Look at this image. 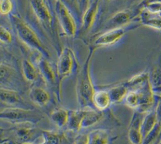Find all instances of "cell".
<instances>
[{
    "instance_id": "cell-15",
    "label": "cell",
    "mask_w": 161,
    "mask_h": 144,
    "mask_svg": "<svg viewBox=\"0 0 161 144\" xmlns=\"http://www.w3.org/2000/svg\"><path fill=\"white\" fill-rule=\"evenodd\" d=\"M149 80L155 96L161 97V52L149 74Z\"/></svg>"
},
{
    "instance_id": "cell-1",
    "label": "cell",
    "mask_w": 161,
    "mask_h": 144,
    "mask_svg": "<svg viewBox=\"0 0 161 144\" xmlns=\"http://www.w3.org/2000/svg\"><path fill=\"white\" fill-rule=\"evenodd\" d=\"M154 97L148 75L132 84L124 100L126 105L134 111L146 113L151 110Z\"/></svg>"
},
{
    "instance_id": "cell-37",
    "label": "cell",
    "mask_w": 161,
    "mask_h": 144,
    "mask_svg": "<svg viewBox=\"0 0 161 144\" xmlns=\"http://www.w3.org/2000/svg\"><path fill=\"white\" fill-rule=\"evenodd\" d=\"M61 1H62V0H61Z\"/></svg>"
},
{
    "instance_id": "cell-3",
    "label": "cell",
    "mask_w": 161,
    "mask_h": 144,
    "mask_svg": "<svg viewBox=\"0 0 161 144\" xmlns=\"http://www.w3.org/2000/svg\"><path fill=\"white\" fill-rule=\"evenodd\" d=\"M10 20L17 37L24 45L45 58L49 57L48 52L37 34L25 20L16 14H11Z\"/></svg>"
},
{
    "instance_id": "cell-29",
    "label": "cell",
    "mask_w": 161,
    "mask_h": 144,
    "mask_svg": "<svg viewBox=\"0 0 161 144\" xmlns=\"http://www.w3.org/2000/svg\"><path fill=\"white\" fill-rule=\"evenodd\" d=\"M12 35L10 31L4 26L0 25V42L5 44L11 43Z\"/></svg>"
},
{
    "instance_id": "cell-4",
    "label": "cell",
    "mask_w": 161,
    "mask_h": 144,
    "mask_svg": "<svg viewBox=\"0 0 161 144\" xmlns=\"http://www.w3.org/2000/svg\"><path fill=\"white\" fill-rule=\"evenodd\" d=\"M43 118V115L41 112L26 108L9 107L0 111V119L14 122L15 124H35Z\"/></svg>"
},
{
    "instance_id": "cell-26",
    "label": "cell",
    "mask_w": 161,
    "mask_h": 144,
    "mask_svg": "<svg viewBox=\"0 0 161 144\" xmlns=\"http://www.w3.org/2000/svg\"><path fill=\"white\" fill-rule=\"evenodd\" d=\"M89 144H108L109 142V135L105 129H96L89 133Z\"/></svg>"
},
{
    "instance_id": "cell-34",
    "label": "cell",
    "mask_w": 161,
    "mask_h": 144,
    "mask_svg": "<svg viewBox=\"0 0 161 144\" xmlns=\"http://www.w3.org/2000/svg\"><path fill=\"white\" fill-rule=\"evenodd\" d=\"M157 144H161V141H159V142H158Z\"/></svg>"
},
{
    "instance_id": "cell-13",
    "label": "cell",
    "mask_w": 161,
    "mask_h": 144,
    "mask_svg": "<svg viewBox=\"0 0 161 144\" xmlns=\"http://www.w3.org/2000/svg\"><path fill=\"white\" fill-rule=\"evenodd\" d=\"M0 102L9 107H26L23 98L17 91L1 87H0Z\"/></svg>"
},
{
    "instance_id": "cell-25",
    "label": "cell",
    "mask_w": 161,
    "mask_h": 144,
    "mask_svg": "<svg viewBox=\"0 0 161 144\" xmlns=\"http://www.w3.org/2000/svg\"><path fill=\"white\" fill-rule=\"evenodd\" d=\"M108 91L111 104H115L125 99L129 91V89L125 84H122L110 88Z\"/></svg>"
},
{
    "instance_id": "cell-28",
    "label": "cell",
    "mask_w": 161,
    "mask_h": 144,
    "mask_svg": "<svg viewBox=\"0 0 161 144\" xmlns=\"http://www.w3.org/2000/svg\"><path fill=\"white\" fill-rule=\"evenodd\" d=\"M161 131V123L157 121V123L155 128L148 134V135L143 140L142 144H152L158 140Z\"/></svg>"
},
{
    "instance_id": "cell-9",
    "label": "cell",
    "mask_w": 161,
    "mask_h": 144,
    "mask_svg": "<svg viewBox=\"0 0 161 144\" xmlns=\"http://www.w3.org/2000/svg\"><path fill=\"white\" fill-rule=\"evenodd\" d=\"M141 10L136 7L134 9H125L116 12L113 14L105 23L103 31L124 26L136 19Z\"/></svg>"
},
{
    "instance_id": "cell-11",
    "label": "cell",
    "mask_w": 161,
    "mask_h": 144,
    "mask_svg": "<svg viewBox=\"0 0 161 144\" xmlns=\"http://www.w3.org/2000/svg\"><path fill=\"white\" fill-rule=\"evenodd\" d=\"M145 114L138 111H134L133 113L128 130V138L131 144L142 143L143 136L141 125Z\"/></svg>"
},
{
    "instance_id": "cell-30",
    "label": "cell",
    "mask_w": 161,
    "mask_h": 144,
    "mask_svg": "<svg viewBox=\"0 0 161 144\" xmlns=\"http://www.w3.org/2000/svg\"><path fill=\"white\" fill-rule=\"evenodd\" d=\"M11 0H0V14L2 15L9 14L13 9Z\"/></svg>"
},
{
    "instance_id": "cell-35",
    "label": "cell",
    "mask_w": 161,
    "mask_h": 144,
    "mask_svg": "<svg viewBox=\"0 0 161 144\" xmlns=\"http://www.w3.org/2000/svg\"><path fill=\"white\" fill-rule=\"evenodd\" d=\"M105 1H111V0H105Z\"/></svg>"
},
{
    "instance_id": "cell-33",
    "label": "cell",
    "mask_w": 161,
    "mask_h": 144,
    "mask_svg": "<svg viewBox=\"0 0 161 144\" xmlns=\"http://www.w3.org/2000/svg\"><path fill=\"white\" fill-rule=\"evenodd\" d=\"M152 2H161V0H142V1H140V3L137 5V7L140 8L145 4Z\"/></svg>"
},
{
    "instance_id": "cell-27",
    "label": "cell",
    "mask_w": 161,
    "mask_h": 144,
    "mask_svg": "<svg viewBox=\"0 0 161 144\" xmlns=\"http://www.w3.org/2000/svg\"><path fill=\"white\" fill-rule=\"evenodd\" d=\"M41 138L42 141L39 144H60V136L55 131L42 130Z\"/></svg>"
},
{
    "instance_id": "cell-5",
    "label": "cell",
    "mask_w": 161,
    "mask_h": 144,
    "mask_svg": "<svg viewBox=\"0 0 161 144\" xmlns=\"http://www.w3.org/2000/svg\"><path fill=\"white\" fill-rule=\"evenodd\" d=\"M76 57L74 51L68 47H65L61 51L57 64V92L60 97L62 80L69 77L76 66Z\"/></svg>"
},
{
    "instance_id": "cell-16",
    "label": "cell",
    "mask_w": 161,
    "mask_h": 144,
    "mask_svg": "<svg viewBox=\"0 0 161 144\" xmlns=\"http://www.w3.org/2000/svg\"><path fill=\"white\" fill-rule=\"evenodd\" d=\"M99 9V0H95L90 3L88 8L82 15V29L88 31L93 25Z\"/></svg>"
},
{
    "instance_id": "cell-12",
    "label": "cell",
    "mask_w": 161,
    "mask_h": 144,
    "mask_svg": "<svg viewBox=\"0 0 161 144\" xmlns=\"http://www.w3.org/2000/svg\"><path fill=\"white\" fill-rule=\"evenodd\" d=\"M36 65L38 70L44 82L48 86H54L57 84V79L53 69L47 58L40 55L36 58Z\"/></svg>"
},
{
    "instance_id": "cell-23",
    "label": "cell",
    "mask_w": 161,
    "mask_h": 144,
    "mask_svg": "<svg viewBox=\"0 0 161 144\" xmlns=\"http://www.w3.org/2000/svg\"><path fill=\"white\" fill-rule=\"evenodd\" d=\"M22 74L25 79L28 82H33L38 78V70L33 64L28 59H23L21 63Z\"/></svg>"
},
{
    "instance_id": "cell-20",
    "label": "cell",
    "mask_w": 161,
    "mask_h": 144,
    "mask_svg": "<svg viewBox=\"0 0 161 144\" xmlns=\"http://www.w3.org/2000/svg\"><path fill=\"white\" fill-rule=\"evenodd\" d=\"M93 107L101 111L108 109L111 104V99L108 91L98 90L96 91L92 99Z\"/></svg>"
},
{
    "instance_id": "cell-17",
    "label": "cell",
    "mask_w": 161,
    "mask_h": 144,
    "mask_svg": "<svg viewBox=\"0 0 161 144\" xmlns=\"http://www.w3.org/2000/svg\"><path fill=\"white\" fill-rule=\"evenodd\" d=\"M28 95L31 102L40 107L46 106L50 98L47 91L39 86H33L30 89Z\"/></svg>"
},
{
    "instance_id": "cell-22",
    "label": "cell",
    "mask_w": 161,
    "mask_h": 144,
    "mask_svg": "<svg viewBox=\"0 0 161 144\" xmlns=\"http://www.w3.org/2000/svg\"><path fill=\"white\" fill-rule=\"evenodd\" d=\"M157 123V118L155 109H151L145 114L141 125V131L143 136V140L155 128Z\"/></svg>"
},
{
    "instance_id": "cell-6",
    "label": "cell",
    "mask_w": 161,
    "mask_h": 144,
    "mask_svg": "<svg viewBox=\"0 0 161 144\" xmlns=\"http://www.w3.org/2000/svg\"><path fill=\"white\" fill-rule=\"evenodd\" d=\"M140 26L142 24L138 18V20L135 19L124 26L104 31L94 39L92 46L98 48L112 45L118 42L128 31L136 29Z\"/></svg>"
},
{
    "instance_id": "cell-8",
    "label": "cell",
    "mask_w": 161,
    "mask_h": 144,
    "mask_svg": "<svg viewBox=\"0 0 161 144\" xmlns=\"http://www.w3.org/2000/svg\"><path fill=\"white\" fill-rule=\"evenodd\" d=\"M33 15L44 29L50 33L53 30V16L44 0H30Z\"/></svg>"
},
{
    "instance_id": "cell-31",
    "label": "cell",
    "mask_w": 161,
    "mask_h": 144,
    "mask_svg": "<svg viewBox=\"0 0 161 144\" xmlns=\"http://www.w3.org/2000/svg\"><path fill=\"white\" fill-rule=\"evenodd\" d=\"M89 133H80L74 138L73 144H89Z\"/></svg>"
},
{
    "instance_id": "cell-32",
    "label": "cell",
    "mask_w": 161,
    "mask_h": 144,
    "mask_svg": "<svg viewBox=\"0 0 161 144\" xmlns=\"http://www.w3.org/2000/svg\"><path fill=\"white\" fill-rule=\"evenodd\" d=\"M76 3L79 13L82 15L90 4V0H76Z\"/></svg>"
},
{
    "instance_id": "cell-24",
    "label": "cell",
    "mask_w": 161,
    "mask_h": 144,
    "mask_svg": "<svg viewBox=\"0 0 161 144\" xmlns=\"http://www.w3.org/2000/svg\"><path fill=\"white\" fill-rule=\"evenodd\" d=\"M69 116V110L58 108L55 109L50 114V119L53 123L59 128L67 125Z\"/></svg>"
},
{
    "instance_id": "cell-14",
    "label": "cell",
    "mask_w": 161,
    "mask_h": 144,
    "mask_svg": "<svg viewBox=\"0 0 161 144\" xmlns=\"http://www.w3.org/2000/svg\"><path fill=\"white\" fill-rule=\"evenodd\" d=\"M17 80L16 70L7 64H0V87L16 90Z\"/></svg>"
},
{
    "instance_id": "cell-10",
    "label": "cell",
    "mask_w": 161,
    "mask_h": 144,
    "mask_svg": "<svg viewBox=\"0 0 161 144\" xmlns=\"http://www.w3.org/2000/svg\"><path fill=\"white\" fill-rule=\"evenodd\" d=\"M42 130L35 127L33 123H18L13 129L16 139L21 144H33L36 138L41 137Z\"/></svg>"
},
{
    "instance_id": "cell-7",
    "label": "cell",
    "mask_w": 161,
    "mask_h": 144,
    "mask_svg": "<svg viewBox=\"0 0 161 144\" xmlns=\"http://www.w3.org/2000/svg\"><path fill=\"white\" fill-rule=\"evenodd\" d=\"M55 12L64 34L69 37L74 36L77 30L76 23L73 16L63 1L56 0Z\"/></svg>"
},
{
    "instance_id": "cell-2",
    "label": "cell",
    "mask_w": 161,
    "mask_h": 144,
    "mask_svg": "<svg viewBox=\"0 0 161 144\" xmlns=\"http://www.w3.org/2000/svg\"><path fill=\"white\" fill-rule=\"evenodd\" d=\"M96 48L93 46L90 47L89 53L77 76L75 86L76 96L79 108L80 109L94 108L92 99L96 90L91 76L90 65Z\"/></svg>"
},
{
    "instance_id": "cell-21",
    "label": "cell",
    "mask_w": 161,
    "mask_h": 144,
    "mask_svg": "<svg viewBox=\"0 0 161 144\" xmlns=\"http://www.w3.org/2000/svg\"><path fill=\"white\" fill-rule=\"evenodd\" d=\"M104 117V111H99L94 108H86L81 128H87L98 123Z\"/></svg>"
},
{
    "instance_id": "cell-18",
    "label": "cell",
    "mask_w": 161,
    "mask_h": 144,
    "mask_svg": "<svg viewBox=\"0 0 161 144\" xmlns=\"http://www.w3.org/2000/svg\"><path fill=\"white\" fill-rule=\"evenodd\" d=\"M139 21L142 25H144L155 30H161V15L149 12L146 9H142L139 16Z\"/></svg>"
},
{
    "instance_id": "cell-36",
    "label": "cell",
    "mask_w": 161,
    "mask_h": 144,
    "mask_svg": "<svg viewBox=\"0 0 161 144\" xmlns=\"http://www.w3.org/2000/svg\"><path fill=\"white\" fill-rule=\"evenodd\" d=\"M160 15H161V14H160Z\"/></svg>"
},
{
    "instance_id": "cell-19",
    "label": "cell",
    "mask_w": 161,
    "mask_h": 144,
    "mask_svg": "<svg viewBox=\"0 0 161 144\" xmlns=\"http://www.w3.org/2000/svg\"><path fill=\"white\" fill-rule=\"evenodd\" d=\"M86 109L69 110L67 128L72 131H78L81 128L82 122L86 113Z\"/></svg>"
}]
</instances>
